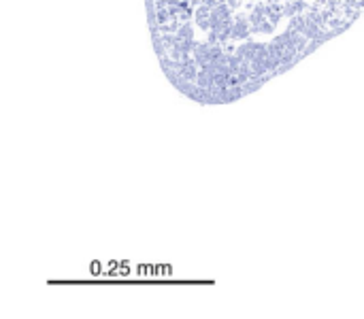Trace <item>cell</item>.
I'll list each match as a JSON object with an SVG mask.
<instances>
[{
	"label": "cell",
	"instance_id": "6da1fadb",
	"mask_svg": "<svg viewBox=\"0 0 364 319\" xmlns=\"http://www.w3.org/2000/svg\"><path fill=\"white\" fill-rule=\"evenodd\" d=\"M364 13V0H151L166 75L209 102L249 94Z\"/></svg>",
	"mask_w": 364,
	"mask_h": 319
}]
</instances>
